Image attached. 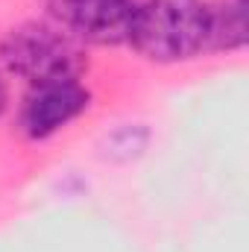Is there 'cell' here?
<instances>
[{
	"label": "cell",
	"mask_w": 249,
	"mask_h": 252,
	"mask_svg": "<svg viewBox=\"0 0 249 252\" xmlns=\"http://www.w3.org/2000/svg\"><path fill=\"white\" fill-rule=\"evenodd\" d=\"M129 41L153 62L190 59L211 41V9L202 0H144Z\"/></svg>",
	"instance_id": "6da1fadb"
},
{
	"label": "cell",
	"mask_w": 249,
	"mask_h": 252,
	"mask_svg": "<svg viewBox=\"0 0 249 252\" xmlns=\"http://www.w3.org/2000/svg\"><path fill=\"white\" fill-rule=\"evenodd\" d=\"M0 59L3 64L30 79L32 85L56 82V79H79L85 70L82 47L70 32H64L59 24H21L0 41Z\"/></svg>",
	"instance_id": "7a4b0ae2"
},
{
	"label": "cell",
	"mask_w": 249,
	"mask_h": 252,
	"mask_svg": "<svg viewBox=\"0 0 249 252\" xmlns=\"http://www.w3.org/2000/svg\"><path fill=\"white\" fill-rule=\"evenodd\" d=\"M53 21L73 38L91 44L129 41L138 0H44Z\"/></svg>",
	"instance_id": "3957f363"
},
{
	"label": "cell",
	"mask_w": 249,
	"mask_h": 252,
	"mask_svg": "<svg viewBox=\"0 0 249 252\" xmlns=\"http://www.w3.org/2000/svg\"><path fill=\"white\" fill-rule=\"evenodd\" d=\"M91 94L79 79H56V82H41L32 85L24 112H21V126L30 138H47L59 132L64 124L79 118L88 109Z\"/></svg>",
	"instance_id": "277c9868"
},
{
	"label": "cell",
	"mask_w": 249,
	"mask_h": 252,
	"mask_svg": "<svg viewBox=\"0 0 249 252\" xmlns=\"http://www.w3.org/2000/svg\"><path fill=\"white\" fill-rule=\"evenodd\" d=\"M247 38V21H244V0H232L223 6V12H211V41L217 47H241Z\"/></svg>",
	"instance_id": "5b68a950"
},
{
	"label": "cell",
	"mask_w": 249,
	"mask_h": 252,
	"mask_svg": "<svg viewBox=\"0 0 249 252\" xmlns=\"http://www.w3.org/2000/svg\"><path fill=\"white\" fill-rule=\"evenodd\" d=\"M6 109V85H3V79H0V112Z\"/></svg>",
	"instance_id": "8992f818"
}]
</instances>
